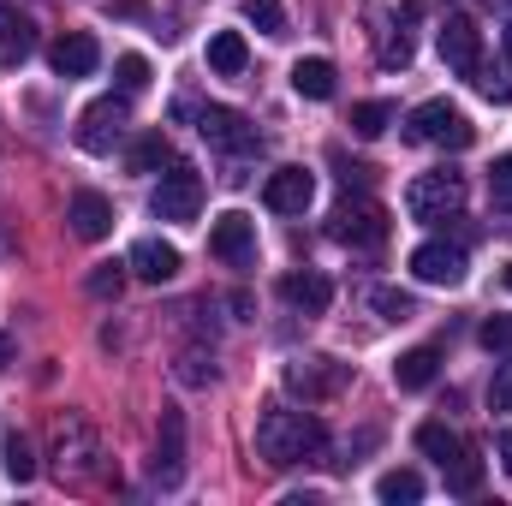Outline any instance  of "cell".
<instances>
[{"mask_svg":"<svg viewBox=\"0 0 512 506\" xmlns=\"http://www.w3.org/2000/svg\"><path fill=\"white\" fill-rule=\"evenodd\" d=\"M256 453H262V465L292 471V465H310V459L328 453V429H322V417H310V411L268 405L262 423H256Z\"/></svg>","mask_w":512,"mask_h":506,"instance_id":"cell-1","label":"cell"},{"mask_svg":"<svg viewBox=\"0 0 512 506\" xmlns=\"http://www.w3.org/2000/svg\"><path fill=\"white\" fill-rule=\"evenodd\" d=\"M54 477L66 483V489H90V483H102V441H96V429L84 423V417H60L54 423Z\"/></svg>","mask_w":512,"mask_h":506,"instance_id":"cell-2","label":"cell"},{"mask_svg":"<svg viewBox=\"0 0 512 506\" xmlns=\"http://www.w3.org/2000/svg\"><path fill=\"white\" fill-rule=\"evenodd\" d=\"M459 209H465V173H453V167L417 173V179L405 185V215H411V221H423V227L453 221Z\"/></svg>","mask_w":512,"mask_h":506,"instance_id":"cell-3","label":"cell"},{"mask_svg":"<svg viewBox=\"0 0 512 506\" xmlns=\"http://www.w3.org/2000/svg\"><path fill=\"white\" fill-rule=\"evenodd\" d=\"M405 143H429V149H471V143H477V126H471L447 96H435V102L411 108V120H405Z\"/></svg>","mask_w":512,"mask_h":506,"instance_id":"cell-4","label":"cell"},{"mask_svg":"<svg viewBox=\"0 0 512 506\" xmlns=\"http://www.w3.org/2000/svg\"><path fill=\"white\" fill-rule=\"evenodd\" d=\"M435 48H441V60H447L453 78H477L483 72V30H477L471 12H447L441 30H435Z\"/></svg>","mask_w":512,"mask_h":506,"instance_id":"cell-5","label":"cell"},{"mask_svg":"<svg viewBox=\"0 0 512 506\" xmlns=\"http://www.w3.org/2000/svg\"><path fill=\"white\" fill-rule=\"evenodd\" d=\"M149 209H155L161 221H197V209H203V173H197L191 161H167V173H161Z\"/></svg>","mask_w":512,"mask_h":506,"instance_id":"cell-6","label":"cell"},{"mask_svg":"<svg viewBox=\"0 0 512 506\" xmlns=\"http://www.w3.org/2000/svg\"><path fill=\"white\" fill-rule=\"evenodd\" d=\"M340 245H352V251H382L387 245V209L376 197H346L340 209H334V227H328Z\"/></svg>","mask_w":512,"mask_h":506,"instance_id":"cell-7","label":"cell"},{"mask_svg":"<svg viewBox=\"0 0 512 506\" xmlns=\"http://www.w3.org/2000/svg\"><path fill=\"white\" fill-rule=\"evenodd\" d=\"M126 120H131V96H102L78 114V149L84 155H114V143L126 137Z\"/></svg>","mask_w":512,"mask_h":506,"instance_id":"cell-8","label":"cell"},{"mask_svg":"<svg viewBox=\"0 0 512 506\" xmlns=\"http://www.w3.org/2000/svg\"><path fill=\"white\" fill-rule=\"evenodd\" d=\"M197 131H203L209 149H227V155H256V149H262L256 126L245 114H233V108H203V114H197Z\"/></svg>","mask_w":512,"mask_h":506,"instance_id":"cell-9","label":"cell"},{"mask_svg":"<svg viewBox=\"0 0 512 506\" xmlns=\"http://www.w3.org/2000/svg\"><path fill=\"white\" fill-rule=\"evenodd\" d=\"M286 387L304 405H322V399H334L346 387V364H334V358H298V364H286Z\"/></svg>","mask_w":512,"mask_h":506,"instance_id":"cell-10","label":"cell"},{"mask_svg":"<svg viewBox=\"0 0 512 506\" xmlns=\"http://www.w3.org/2000/svg\"><path fill=\"white\" fill-rule=\"evenodd\" d=\"M465 245H447V239H429V245H417L411 251V274L423 280V286H459L465 280Z\"/></svg>","mask_w":512,"mask_h":506,"instance_id":"cell-11","label":"cell"},{"mask_svg":"<svg viewBox=\"0 0 512 506\" xmlns=\"http://www.w3.org/2000/svg\"><path fill=\"white\" fill-rule=\"evenodd\" d=\"M209 251L221 256L227 268H251L256 262V221L251 215H239V209L221 215V221L209 227Z\"/></svg>","mask_w":512,"mask_h":506,"instance_id":"cell-12","label":"cell"},{"mask_svg":"<svg viewBox=\"0 0 512 506\" xmlns=\"http://www.w3.org/2000/svg\"><path fill=\"white\" fill-rule=\"evenodd\" d=\"M310 197H316V179H310L304 167H274L268 185H262V203H268L274 215H304Z\"/></svg>","mask_w":512,"mask_h":506,"instance_id":"cell-13","label":"cell"},{"mask_svg":"<svg viewBox=\"0 0 512 506\" xmlns=\"http://www.w3.org/2000/svg\"><path fill=\"white\" fill-rule=\"evenodd\" d=\"M149 477H155L161 489H173V483L185 477V423H179V411H161V435H155Z\"/></svg>","mask_w":512,"mask_h":506,"instance_id":"cell-14","label":"cell"},{"mask_svg":"<svg viewBox=\"0 0 512 506\" xmlns=\"http://www.w3.org/2000/svg\"><path fill=\"white\" fill-rule=\"evenodd\" d=\"M96 60H102V48H96V36H90V30H66V36L48 48V66H54L60 78H90V72H96Z\"/></svg>","mask_w":512,"mask_h":506,"instance_id":"cell-15","label":"cell"},{"mask_svg":"<svg viewBox=\"0 0 512 506\" xmlns=\"http://www.w3.org/2000/svg\"><path fill=\"white\" fill-rule=\"evenodd\" d=\"M66 221H72V233H78V239H90V245H96V239H108V233H114V203H108L102 191H78V197L66 203Z\"/></svg>","mask_w":512,"mask_h":506,"instance_id":"cell-16","label":"cell"},{"mask_svg":"<svg viewBox=\"0 0 512 506\" xmlns=\"http://www.w3.org/2000/svg\"><path fill=\"white\" fill-rule=\"evenodd\" d=\"M280 298H286L292 310H304V316H322V310L334 304V286H328L316 268H292V274L280 280Z\"/></svg>","mask_w":512,"mask_h":506,"instance_id":"cell-17","label":"cell"},{"mask_svg":"<svg viewBox=\"0 0 512 506\" xmlns=\"http://www.w3.org/2000/svg\"><path fill=\"white\" fill-rule=\"evenodd\" d=\"M30 54H36V24L18 6H0V72L24 66Z\"/></svg>","mask_w":512,"mask_h":506,"instance_id":"cell-18","label":"cell"},{"mask_svg":"<svg viewBox=\"0 0 512 506\" xmlns=\"http://www.w3.org/2000/svg\"><path fill=\"white\" fill-rule=\"evenodd\" d=\"M137 280H149V286H161V280H173L179 274V251L167 245V239H137L131 245V262H126Z\"/></svg>","mask_w":512,"mask_h":506,"instance_id":"cell-19","label":"cell"},{"mask_svg":"<svg viewBox=\"0 0 512 506\" xmlns=\"http://www.w3.org/2000/svg\"><path fill=\"white\" fill-rule=\"evenodd\" d=\"M441 376V352L435 346H411L399 364H393V381H399V393H423L429 381Z\"/></svg>","mask_w":512,"mask_h":506,"instance_id":"cell-20","label":"cell"},{"mask_svg":"<svg viewBox=\"0 0 512 506\" xmlns=\"http://www.w3.org/2000/svg\"><path fill=\"white\" fill-rule=\"evenodd\" d=\"M245 66H251L245 36H239V30H215V36H209V72H215V78H239Z\"/></svg>","mask_w":512,"mask_h":506,"instance_id":"cell-21","label":"cell"},{"mask_svg":"<svg viewBox=\"0 0 512 506\" xmlns=\"http://www.w3.org/2000/svg\"><path fill=\"white\" fill-rule=\"evenodd\" d=\"M292 90H298L304 102H328V96H334V60H322V54L298 60V66H292Z\"/></svg>","mask_w":512,"mask_h":506,"instance_id":"cell-22","label":"cell"},{"mask_svg":"<svg viewBox=\"0 0 512 506\" xmlns=\"http://www.w3.org/2000/svg\"><path fill=\"white\" fill-rule=\"evenodd\" d=\"M167 161H173V143H167L161 131H143V137L126 149V167H131V173H161Z\"/></svg>","mask_w":512,"mask_h":506,"instance_id":"cell-23","label":"cell"},{"mask_svg":"<svg viewBox=\"0 0 512 506\" xmlns=\"http://www.w3.org/2000/svg\"><path fill=\"white\" fill-rule=\"evenodd\" d=\"M417 447H423V453H429V459H435L441 471H447V465H453V459L465 453V441H459V435H453L447 423H423V429H417Z\"/></svg>","mask_w":512,"mask_h":506,"instance_id":"cell-24","label":"cell"},{"mask_svg":"<svg viewBox=\"0 0 512 506\" xmlns=\"http://www.w3.org/2000/svg\"><path fill=\"white\" fill-rule=\"evenodd\" d=\"M376 495L387 506H411V501H423V477L417 471H387L382 483H376Z\"/></svg>","mask_w":512,"mask_h":506,"instance_id":"cell-25","label":"cell"},{"mask_svg":"<svg viewBox=\"0 0 512 506\" xmlns=\"http://www.w3.org/2000/svg\"><path fill=\"white\" fill-rule=\"evenodd\" d=\"M447 489H453V495H477V489H483V459H477L471 447L447 465Z\"/></svg>","mask_w":512,"mask_h":506,"instance_id":"cell-26","label":"cell"},{"mask_svg":"<svg viewBox=\"0 0 512 506\" xmlns=\"http://www.w3.org/2000/svg\"><path fill=\"white\" fill-rule=\"evenodd\" d=\"M387 126H393V102H358L352 108V131L358 137H382Z\"/></svg>","mask_w":512,"mask_h":506,"instance_id":"cell-27","label":"cell"},{"mask_svg":"<svg viewBox=\"0 0 512 506\" xmlns=\"http://www.w3.org/2000/svg\"><path fill=\"white\" fill-rule=\"evenodd\" d=\"M370 310H382V322H411V316H417L411 292H393V286H376V292H370Z\"/></svg>","mask_w":512,"mask_h":506,"instance_id":"cell-28","label":"cell"},{"mask_svg":"<svg viewBox=\"0 0 512 506\" xmlns=\"http://www.w3.org/2000/svg\"><path fill=\"white\" fill-rule=\"evenodd\" d=\"M245 18H251L262 36H286V6L280 0H245Z\"/></svg>","mask_w":512,"mask_h":506,"instance_id":"cell-29","label":"cell"},{"mask_svg":"<svg viewBox=\"0 0 512 506\" xmlns=\"http://www.w3.org/2000/svg\"><path fill=\"white\" fill-rule=\"evenodd\" d=\"M6 477H12V483H30V477H36V459H30V441H24L18 429L6 435Z\"/></svg>","mask_w":512,"mask_h":506,"instance_id":"cell-30","label":"cell"},{"mask_svg":"<svg viewBox=\"0 0 512 506\" xmlns=\"http://www.w3.org/2000/svg\"><path fill=\"white\" fill-rule=\"evenodd\" d=\"M114 78H120V96H137V90L149 84V60H143V54H120Z\"/></svg>","mask_w":512,"mask_h":506,"instance_id":"cell-31","label":"cell"},{"mask_svg":"<svg viewBox=\"0 0 512 506\" xmlns=\"http://www.w3.org/2000/svg\"><path fill=\"white\" fill-rule=\"evenodd\" d=\"M120 286H126V262H102L90 274V298H120Z\"/></svg>","mask_w":512,"mask_h":506,"instance_id":"cell-32","label":"cell"},{"mask_svg":"<svg viewBox=\"0 0 512 506\" xmlns=\"http://www.w3.org/2000/svg\"><path fill=\"white\" fill-rule=\"evenodd\" d=\"M215 376H221V370H215V358H209V352H185V358H179V381H191V387H209Z\"/></svg>","mask_w":512,"mask_h":506,"instance_id":"cell-33","label":"cell"},{"mask_svg":"<svg viewBox=\"0 0 512 506\" xmlns=\"http://www.w3.org/2000/svg\"><path fill=\"white\" fill-rule=\"evenodd\" d=\"M477 340H483L489 352H512V316H489V322L477 328Z\"/></svg>","mask_w":512,"mask_h":506,"instance_id":"cell-34","label":"cell"},{"mask_svg":"<svg viewBox=\"0 0 512 506\" xmlns=\"http://www.w3.org/2000/svg\"><path fill=\"white\" fill-rule=\"evenodd\" d=\"M489 411H512V364H501L489 381Z\"/></svg>","mask_w":512,"mask_h":506,"instance_id":"cell-35","label":"cell"},{"mask_svg":"<svg viewBox=\"0 0 512 506\" xmlns=\"http://www.w3.org/2000/svg\"><path fill=\"white\" fill-rule=\"evenodd\" d=\"M489 191H495V203H512V155H501L489 167Z\"/></svg>","mask_w":512,"mask_h":506,"instance_id":"cell-36","label":"cell"},{"mask_svg":"<svg viewBox=\"0 0 512 506\" xmlns=\"http://www.w3.org/2000/svg\"><path fill=\"white\" fill-rule=\"evenodd\" d=\"M382 66H411V36L405 30H393L382 42Z\"/></svg>","mask_w":512,"mask_h":506,"instance_id":"cell-37","label":"cell"},{"mask_svg":"<svg viewBox=\"0 0 512 506\" xmlns=\"http://www.w3.org/2000/svg\"><path fill=\"white\" fill-rule=\"evenodd\" d=\"M495 453H501V471L512 477V429H501V441H495Z\"/></svg>","mask_w":512,"mask_h":506,"instance_id":"cell-38","label":"cell"},{"mask_svg":"<svg viewBox=\"0 0 512 506\" xmlns=\"http://www.w3.org/2000/svg\"><path fill=\"white\" fill-rule=\"evenodd\" d=\"M6 364H12V340L0 334V370H6Z\"/></svg>","mask_w":512,"mask_h":506,"instance_id":"cell-39","label":"cell"},{"mask_svg":"<svg viewBox=\"0 0 512 506\" xmlns=\"http://www.w3.org/2000/svg\"><path fill=\"white\" fill-rule=\"evenodd\" d=\"M501 48H507V66H512V24H507V36H501Z\"/></svg>","mask_w":512,"mask_h":506,"instance_id":"cell-40","label":"cell"},{"mask_svg":"<svg viewBox=\"0 0 512 506\" xmlns=\"http://www.w3.org/2000/svg\"><path fill=\"white\" fill-rule=\"evenodd\" d=\"M501 280H507V292H512V262H507V268H501Z\"/></svg>","mask_w":512,"mask_h":506,"instance_id":"cell-41","label":"cell"}]
</instances>
